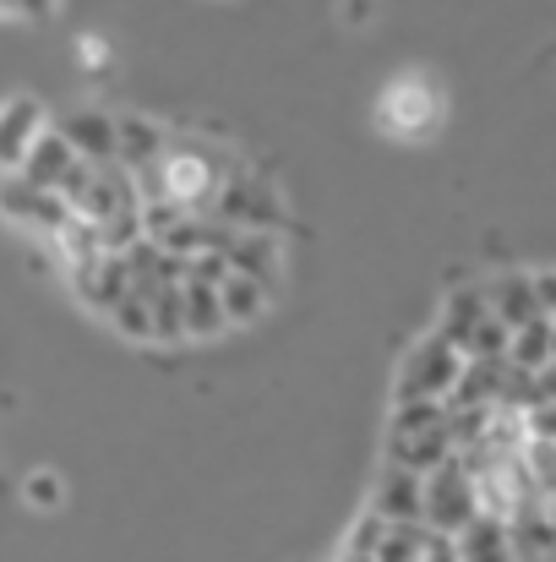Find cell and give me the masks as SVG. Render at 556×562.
Masks as SVG:
<instances>
[{"label":"cell","mask_w":556,"mask_h":562,"mask_svg":"<svg viewBox=\"0 0 556 562\" xmlns=\"http://www.w3.org/2000/svg\"><path fill=\"white\" fill-rule=\"evenodd\" d=\"M240 170H246V159H235L224 148H207L196 137H170L164 154L148 170L132 176V187H137L143 202H164V207H181V213H207L218 187Z\"/></svg>","instance_id":"cell-1"},{"label":"cell","mask_w":556,"mask_h":562,"mask_svg":"<svg viewBox=\"0 0 556 562\" xmlns=\"http://www.w3.org/2000/svg\"><path fill=\"white\" fill-rule=\"evenodd\" d=\"M442 115H447V99H442L436 77H425V71H398L376 93V126L393 143H425V137H436Z\"/></svg>","instance_id":"cell-2"},{"label":"cell","mask_w":556,"mask_h":562,"mask_svg":"<svg viewBox=\"0 0 556 562\" xmlns=\"http://www.w3.org/2000/svg\"><path fill=\"white\" fill-rule=\"evenodd\" d=\"M207 218H218V224L235 229V235H279V229L290 224V207L279 202V191L246 165L240 176H229V181L218 187V196L207 202Z\"/></svg>","instance_id":"cell-3"},{"label":"cell","mask_w":556,"mask_h":562,"mask_svg":"<svg viewBox=\"0 0 556 562\" xmlns=\"http://www.w3.org/2000/svg\"><path fill=\"white\" fill-rule=\"evenodd\" d=\"M469 519H480V514H475V486H469V475H464L458 459H447L431 475H420V525L431 536L453 541Z\"/></svg>","instance_id":"cell-4"},{"label":"cell","mask_w":556,"mask_h":562,"mask_svg":"<svg viewBox=\"0 0 556 562\" xmlns=\"http://www.w3.org/2000/svg\"><path fill=\"white\" fill-rule=\"evenodd\" d=\"M436 334H442L464 361H486V356H502V350H508V328L486 312L480 290H453Z\"/></svg>","instance_id":"cell-5"},{"label":"cell","mask_w":556,"mask_h":562,"mask_svg":"<svg viewBox=\"0 0 556 562\" xmlns=\"http://www.w3.org/2000/svg\"><path fill=\"white\" fill-rule=\"evenodd\" d=\"M464 372V356L442 339V334H425L409 356H404V367H398V404H415V398H447V387L458 382Z\"/></svg>","instance_id":"cell-6"},{"label":"cell","mask_w":556,"mask_h":562,"mask_svg":"<svg viewBox=\"0 0 556 562\" xmlns=\"http://www.w3.org/2000/svg\"><path fill=\"white\" fill-rule=\"evenodd\" d=\"M66 213H71V218H82V224H93V229H104V224H115V218L143 213V196H137L132 176H126L121 165H93L88 187L66 202Z\"/></svg>","instance_id":"cell-7"},{"label":"cell","mask_w":556,"mask_h":562,"mask_svg":"<svg viewBox=\"0 0 556 562\" xmlns=\"http://www.w3.org/2000/svg\"><path fill=\"white\" fill-rule=\"evenodd\" d=\"M0 213L11 218V224H22V229H33L38 240H49L71 213H66V202L55 196V191H33V187H22L16 176H5L0 181Z\"/></svg>","instance_id":"cell-8"},{"label":"cell","mask_w":556,"mask_h":562,"mask_svg":"<svg viewBox=\"0 0 556 562\" xmlns=\"http://www.w3.org/2000/svg\"><path fill=\"white\" fill-rule=\"evenodd\" d=\"M71 279H77V295H82V306H88V312H104V317H110V312H115V306L132 295L126 257H110V251H104V257H93V262H88L82 273H71Z\"/></svg>","instance_id":"cell-9"},{"label":"cell","mask_w":556,"mask_h":562,"mask_svg":"<svg viewBox=\"0 0 556 562\" xmlns=\"http://www.w3.org/2000/svg\"><path fill=\"white\" fill-rule=\"evenodd\" d=\"M164 143H170V132L159 121H148V115H115V165L126 176L148 170L164 154Z\"/></svg>","instance_id":"cell-10"},{"label":"cell","mask_w":556,"mask_h":562,"mask_svg":"<svg viewBox=\"0 0 556 562\" xmlns=\"http://www.w3.org/2000/svg\"><path fill=\"white\" fill-rule=\"evenodd\" d=\"M71 165H77V154L66 148V137H60V132H38L33 148L22 154V165H16V181L33 191H55Z\"/></svg>","instance_id":"cell-11"},{"label":"cell","mask_w":556,"mask_h":562,"mask_svg":"<svg viewBox=\"0 0 556 562\" xmlns=\"http://www.w3.org/2000/svg\"><path fill=\"white\" fill-rule=\"evenodd\" d=\"M224 262H229V273H240V279H251V284H262V290H273L279 284V235H235L229 246H224Z\"/></svg>","instance_id":"cell-12"},{"label":"cell","mask_w":556,"mask_h":562,"mask_svg":"<svg viewBox=\"0 0 556 562\" xmlns=\"http://www.w3.org/2000/svg\"><path fill=\"white\" fill-rule=\"evenodd\" d=\"M38 132H44V104H38V99H27V93H16V99L0 110V165H5V170H16Z\"/></svg>","instance_id":"cell-13"},{"label":"cell","mask_w":556,"mask_h":562,"mask_svg":"<svg viewBox=\"0 0 556 562\" xmlns=\"http://www.w3.org/2000/svg\"><path fill=\"white\" fill-rule=\"evenodd\" d=\"M387 459H393L398 470H409V475H431L436 464L453 459L447 426L436 420V426H425V431H415V437H387Z\"/></svg>","instance_id":"cell-14"},{"label":"cell","mask_w":556,"mask_h":562,"mask_svg":"<svg viewBox=\"0 0 556 562\" xmlns=\"http://www.w3.org/2000/svg\"><path fill=\"white\" fill-rule=\"evenodd\" d=\"M371 514H376L382 525H420V475L387 464L382 481H376V503H371Z\"/></svg>","instance_id":"cell-15"},{"label":"cell","mask_w":556,"mask_h":562,"mask_svg":"<svg viewBox=\"0 0 556 562\" xmlns=\"http://www.w3.org/2000/svg\"><path fill=\"white\" fill-rule=\"evenodd\" d=\"M66 148L82 159V165H115V115H99V110H82L66 121Z\"/></svg>","instance_id":"cell-16"},{"label":"cell","mask_w":556,"mask_h":562,"mask_svg":"<svg viewBox=\"0 0 556 562\" xmlns=\"http://www.w3.org/2000/svg\"><path fill=\"white\" fill-rule=\"evenodd\" d=\"M480 301H486V312L513 334V328H524L530 317H546L541 312V301H535V284L530 279H519V273H508V279H497V284H486L480 290Z\"/></svg>","instance_id":"cell-17"},{"label":"cell","mask_w":556,"mask_h":562,"mask_svg":"<svg viewBox=\"0 0 556 562\" xmlns=\"http://www.w3.org/2000/svg\"><path fill=\"white\" fill-rule=\"evenodd\" d=\"M447 547H453V562H519L508 525H497V519H469Z\"/></svg>","instance_id":"cell-18"},{"label":"cell","mask_w":556,"mask_h":562,"mask_svg":"<svg viewBox=\"0 0 556 562\" xmlns=\"http://www.w3.org/2000/svg\"><path fill=\"white\" fill-rule=\"evenodd\" d=\"M502 361L519 372H552V317H530L524 328H513Z\"/></svg>","instance_id":"cell-19"},{"label":"cell","mask_w":556,"mask_h":562,"mask_svg":"<svg viewBox=\"0 0 556 562\" xmlns=\"http://www.w3.org/2000/svg\"><path fill=\"white\" fill-rule=\"evenodd\" d=\"M181 328L191 339L224 334V312H218V284H181Z\"/></svg>","instance_id":"cell-20"},{"label":"cell","mask_w":556,"mask_h":562,"mask_svg":"<svg viewBox=\"0 0 556 562\" xmlns=\"http://www.w3.org/2000/svg\"><path fill=\"white\" fill-rule=\"evenodd\" d=\"M49 251L71 268V273H82L93 257H104V246H99V229L93 224H82V218H66L55 235H49Z\"/></svg>","instance_id":"cell-21"},{"label":"cell","mask_w":556,"mask_h":562,"mask_svg":"<svg viewBox=\"0 0 556 562\" xmlns=\"http://www.w3.org/2000/svg\"><path fill=\"white\" fill-rule=\"evenodd\" d=\"M431 530L425 525H382V541H376V552L371 562H425L431 558Z\"/></svg>","instance_id":"cell-22"},{"label":"cell","mask_w":556,"mask_h":562,"mask_svg":"<svg viewBox=\"0 0 556 562\" xmlns=\"http://www.w3.org/2000/svg\"><path fill=\"white\" fill-rule=\"evenodd\" d=\"M262 306H268V290H262V284H251V279H240V273H224V284H218L224 328H229V323H251V317H262Z\"/></svg>","instance_id":"cell-23"},{"label":"cell","mask_w":556,"mask_h":562,"mask_svg":"<svg viewBox=\"0 0 556 562\" xmlns=\"http://www.w3.org/2000/svg\"><path fill=\"white\" fill-rule=\"evenodd\" d=\"M436 420H442V404H436V398H415V404H398L387 437H415V431H425V426H436Z\"/></svg>","instance_id":"cell-24"},{"label":"cell","mask_w":556,"mask_h":562,"mask_svg":"<svg viewBox=\"0 0 556 562\" xmlns=\"http://www.w3.org/2000/svg\"><path fill=\"white\" fill-rule=\"evenodd\" d=\"M110 323H115L121 334H132V339H148V301L132 290V295H126V301L110 312Z\"/></svg>","instance_id":"cell-25"},{"label":"cell","mask_w":556,"mask_h":562,"mask_svg":"<svg viewBox=\"0 0 556 562\" xmlns=\"http://www.w3.org/2000/svg\"><path fill=\"white\" fill-rule=\"evenodd\" d=\"M71 55L82 60V71H93V77H99V71L110 66V38H104V33H82V38L71 44Z\"/></svg>","instance_id":"cell-26"},{"label":"cell","mask_w":556,"mask_h":562,"mask_svg":"<svg viewBox=\"0 0 556 562\" xmlns=\"http://www.w3.org/2000/svg\"><path fill=\"white\" fill-rule=\"evenodd\" d=\"M22 492H27V503H38V508H60V475H55V470H33Z\"/></svg>","instance_id":"cell-27"},{"label":"cell","mask_w":556,"mask_h":562,"mask_svg":"<svg viewBox=\"0 0 556 562\" xmlns=\"http://www.w3.org/2000/svg\"><path fill=\"white\" fill-rule=\"evenodd\" d=\"M55 5H60V0H11V11H22V16H33V22L55 16Z\"/></svg>","instance_id":"cell-28"},{"label":"cell","mask_w":556,"mask_h":562,"mask_svg":"<svg viewBox=\"0 0 556 562\" xmlns=\"http://www.w3.org/2000/svg\"><path fill=\"white\" fill-rule=\"evenodd\" d=\"M425 562H453V547L436 536V541H431V558H425Z\"/></svg>","instance_id":"cell-29"},{"label":"cell","mask_w":556,"mask_h":562,"mask_svg":"<svg viewBox=\"0 0 556 562\" xmlns=\"http://www.w3.org/2000/svg\"><path fill=\"white\" fill-rule=\"evenodd\" d=\"M0 11H5V16H16V11H11V0H0Z\"/></svg>","instance_id":"cell-30"}]
</instances>
